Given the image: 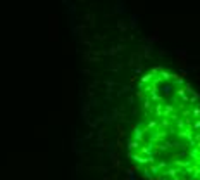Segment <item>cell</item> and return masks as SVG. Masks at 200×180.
I'll list each match as a JSON object with an SVG mask.
<instances>
[{"label":"cell","mask_w":200,"mask_h":180,"mask_svg":"<svg viewBox=\"0 0 200 180\" xmlns=\"http://www.w3.org/2000/svg\"><path fill=\"white\" fill-rule=\"evenodd\" d=\"M143 119L130 154L152 180H200V99L179 76L152 71L140 83Z\"/></svg>","instance_id":"6da1fadb"}]
</instances>
